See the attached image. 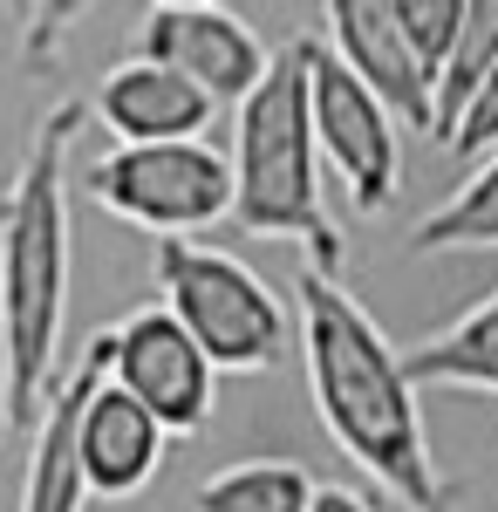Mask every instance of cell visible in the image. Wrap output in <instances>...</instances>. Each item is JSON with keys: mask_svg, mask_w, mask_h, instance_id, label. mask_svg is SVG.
<instances>
[{"mask_svg": "<svg viewBox=\"0 0 498 512\" xmlns=\"http://www.w3.org/2000/svg\"><path fill=\"white\" fill-rule=\"evenodd\" d=\"M294 308H301L307 396H314L321 431L335 437L348 465L362 478H376L403 512H444L451 485H444L437 458H430L410 355L396 349L376 328V315L321 267H301Z\"/></svg>", "mask_w": 498, "mask_h": 512, "instance_id": "cell-1", "label": "cell"}, {"mask_svg": "<svg viewBox=\"0 0 498 512\" xmlns=\"http://www.w3.org/2000/svg\"><path fill=\"white\" fill-rule=\"evenodd\" d=\"M96 123L89 103L62 96L35 123L28 151L0 192V342H7V410L35 424L62 355L69 321V158L76 137Z\"/></svg>", "mask_w": 498, "mask_h": 512, "instance_id": "cell-2", "label": "cell"}, {"mask_svg": "<svg viewBox=\"0 0 498 512\" xmlns=\"http://www.w3.org/2000/svg\"><path fill=\"white\" fill-rule=\"evenodd\" d=\"M307 48L314 35L287 41L273 55L267 82L232 110V219L253 239H294L307 267L335 274L342 233L321 205V137H314V96H307Z\"/></svg>", "mask_w": 498, "mask_h": 512, "instance_id": "cell-3", "label": "cell"}, {"mask_svg": "<svg viewBox=\"0 0 498 512\" xmlns=\"http://www.w3.org/2000/svg\"><path fill=\"white\" fill-rule=\"evenodd\" d=\"M157 301L198 335V349L219 362V376L273 369L287 349V308L239 253L205 239H157L151 253Z\"/></svg>", "mask_w": 498, "mask_h": 512, "instance_id": "cell-4", "label": "cell"}, {"mask_svg": "<svg viewBox=\"0 0 498 512\" xmlns=\"http://www.w3.org/2000/svg\"><path fill=\"white\" fill-rule=\"evenodd\" d=\"M89 198L151 239H198L232 219V158L205 137L178 144H116L89 164Z\"/></svg>", "mask_w": 498, "mask_h": 512, "instance_id": "cell-5", "label": "cell"}, {"mask_svg": "<svg viewBox=\"0 0 498 512\" xmlns=\"http://www.w3.org/2000/svg\"><path fill=\"white\" fill-rule=\"evenodd\" d=\"M307 96H314V137H321V164H335L348 205L362 219H376L389 198L403 192V137H396V110L369 82L348 69L335 48H307Z\"/></svg>", "mask_w": 498, "mask_h": 512, "instance_id": "cell-6", "label": "cell"}, {"mask_svg": "<svg viewBox=\"0 0 498 512\" xmlns=\"http://www.w3.org/2000/svg\"><path fill=\"white\" fill-rule=\"evenodd\" d=\"M110 376L151 410L171 437H192L212 424L219 403V362L198 349V335L164 301H144L110 328Z\"/></svg>", "mask_w": 498, "mask_h": 512, "instance_id": "cell-7", "label": "cell"}, {"mask_svg": "<svg viewBox=\"0 0 498 512\" xmlns=\"http://www.w3.org/2000/svg\"><path fill=\"white\" fill-rule=\"evenodd\" d=\"M137 55L192 76L219 110H239L273 69L260 35L232 7H151L144 28H137Z\"/></svg>", "mask_w": 498, "mask_h": 512, "instance_id": "cell-8", "label": "cell"}, {"mask_svg": "<svg viewBox=\"0 0 498 512\" xmlns=\"http://www.w3.org/2000/svg\"><path fill=\"white\" fill-rule=\"evenodd\" d=\"M96 383H110V328L82 349V362L48 390L35 417V451L21 472V512H82L89 499V472H82V410Z\"/></svg>", "mask_w": 498, "mask_h": 512, "instance_id": "cell-9", "label": "cell"}, {"mask_svg": "<svg viewBox=\"0 0 498 512\" xmlns=\"http://www.w3.org/2000/svg\"><path fill=\"white\" fill-rule=\"evenodd\" d=\"M321 14H328V48L410 130H430L437 123V82L423 76V62L410 55V35L396 21V0H321Z\"/></svg>", "mask_w": 498, "mask_h": 512, "instance_id": "cell-10", "label": "cell"}, {"mask_svg": "<svg viewBox=\"0 0 498 512\" xmlns=\"http://www.w3.org/2000/svg\"><path fill=\"white\" fill-rule=\"evenodd\" d=\"M89 110H96V123L110 130L116 144H178V137H205L219 103L192 76L164 69L151 55H130V62H116L103 76Z\"/></svg>", "mask_w": 498, "mask_h": 512, "instance_id": "cell-11", "label": "cell"}, {"mask_svg": "<svg viewBox=\"0 0 498 512\" xmlns=\"http://www.w3.org/2000/svg\"><path fill=\"white\" fill-rule=\"evenodd\" d=\"M171 431L123 383H96L89 410H82V472H89V499H137L164 465Z\"/></svg>", "mask_w": 498, "mask_h": 512, "instance_id": "cell-12", "label": "cell"}, {"mask_svg": "<svg viewBox=\"0 0 498 512\" xmlns=\"http://www.w3.org/2000/svg\"><path fill=\"white\" fill-rule=\"evenodd\" d=\"M410 376H417V390L498 396V294H485L444 335H430L423 349H410Z\"/></svg>", "mask_w": 498, "mask_h": 512, "instance_id": "cell-13", "label": "cell"}, {"mask_svg": "<svg viewBox=\"0 0 498 512\" xmlns=\"http://www.w3.org/2000/svg\"><path fill=\"white\" fill-rule=\"evenodd\" d=\"M314 478L287 458H253V465H226L192 492L198 512H307L314 506Z\"/></svg>", "mask_w": 498, "mask_h": 512, "instance_id": "cell-14", "label": "cell"}, {"mask_svg": "<svg viewBox=\"0 0 498 512\" xmlns=\"http://www.w3.org/2000/svg\"><path fill=\"white\" fill-rule=\"evenodd\" d=\"M410 246L417 253H485V246H498V151L478 158V171L423 219Z\"/></svg>", "mask_w": 498, "mask_h": 512, "instance_id": "cell-15", "label": "cell"}, {"mask_svg": "<svg viewBox=\"0 0 498 512\" xmlns=\"http://www.w3.org/2000/svg\"><path fill=\"white\" fill-rule=\"evenodd\" d=\"M498 62V0H464V28H458V48L444 62V82H437V123L430 137L444 144V130L458 123V110L471 103V89L492 76Z\"/></svg>", "mask_w": 498, "mask_h": 512, "instance_id": "cell-16", "label": "cell"}, {"mask_svg": "<svg viewBox=\"0 0 498 512\" xmlns=\"http://www.w3.org/2000/svg\"><path fill=\"white\" fill-rule=\"evenodd\" d=\"M396 21L410 35V55L423 62V76L444 82V62H451L464 28V0H396Z\"/></svg>", "mask_w": 498, "mask_h": 512, "instance_id": "cell-17", "label": "cell"}, {"mask_svg": "<svg viewBox=\"0 0 498 512\" xmlns=\"http://www.w3.org/2000/svg\"><path fill=\"white\" fill-rule=\"evenodd\" d=\"M89 7H96V0H35V21H28V35H21V62H28V69H55L62 48H69V35L89 21Z\"/></svg>", "mask_w": 498, "mask_h": 512, "instance_id": "cell-18", "label": "cell"}, {"mask_svg": "<svg viewBox=\"0 0 498 512\" xmlns=\"http://www.w3.org/2000/svg\"><path fill=\"white\" fill-rule=\"evenodd\" d=\"M444 151H451V158H492L498 151V62H492V76L471 89V103L458 110V123L444 130Z\"/></svg>", "mask_w": 498, "mask_h": 512, "instance_id": "cell-19", "label": "cell"}, {"mask_svg": "<svg viewBox=\"0 0 498 512\" xmlns=\"http://www.w3.org/2000/svg\"><path fill=\"white\" fill-rule=\"evenodd\" d=\"M307 512H376V506H369V499H362L355 485H321V492H314V506H307Z\"/></svg>", "mask_w": 498, "mask_h": 512, "instance_id": "cell-20", "label": "cell"}, {"mask_svg": "<svg viewBox=\"0 0 498 512\" xmlns=\"http://www.w3.org/2000/svg\"><path fill=\"white\" fill-rule=\"evenodd\" d=\"M14 431V410H7V342H0V437Z\"/></svg>", "mask_w": 498, "mask_h": 512, "instance_id": "cell-21", "label": "cell"}, {"mask_svg": "<svg viewBox=\"0 0 498 512\" xmlns=\"http://www.w3.org/2000/svg\"><path fill=\"white\" fill-rule=\"evenodd\" d=\"M7 14H14V35H28V21H35V0H0Z\"/></svg>", "mask_w": 498, "mask_h": 512, "instance_id": "cell-22", "label": "cell"}, {"mask_svg": "<svg viewBox=\"0 0 498 512\" xmlns=\"http://www.w3.org/2000/svg\"><path fill=\"white\" fill-rule=\"evenodd\" d=\"M151 7H226V0H151Z\"/></svg>", "mask_w": 498, "mask_h": 512, "instance_id": "cell-23", "label": "cell"}]
</instances>
